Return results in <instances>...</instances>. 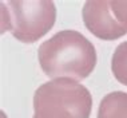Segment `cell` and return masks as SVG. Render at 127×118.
Wrapping results in <instances>:
<instances>
[{
	"label": "cell",
	"instance_id": "1",
	"mask_svg": "<svg viewBox=\"0 0 127 118\" xmlns=\"http://www.w3.org/2000/svg\"><path fill=\"white\" fill-rule=\"evenodd\" d=\"M39 63L44 74L52 79L82 81L90 77L96 66V50L80 32L64 30L40 44Z\"/></svg>",
	"mask_w": 127,
	"mask_h": 118
},
{
	"label": "cell",
	"instance_id": "2",
	"mask_svg": "<svg viewBox=\"0 0 127 118\" xmlns=\"http://www.w3.org/2000/svg\"><path fill=\"white\" fill-rule=\"evenodd\" d=\"M92 97L72 79L46 82L33 94L35 118H90Z\"/></svg>",
	"mask_w": 127,
	"mask_h": 118
},
{
	"label": "cell",
	"instance_id": "3",
	"mask_svg": "<svg viewBox=\"0 0 127 118\" xmlns=\"http://www.w3.org/2000/svg\"><path fill=\"white\" fill-rule=\"evenodd\" d=\"M8 24L7 28L23 43H33L44 36L54 27L56 8L52 1H16L7 4Z\"/></svg>",
	"mask_w": 127,
	"mask_h": 118
},
{
	"label": "cell",
	"instance_id": "4",
	"mask_svg": "<svg viewBox=\"0 0 127 118\" xmlns=\"http://www.w3.org/2000/svg\"><path fill=\"white\" fill-rule=\"evenodd\" d=\"M82 16L87 30L99 39L115 40L127 34V27L112 13L110 1H86Z\"/></svg>",
	"mask_w": 127,
	"mask_h": 118
},
{
	"label": "cell",
	"instance_id": "5",
	"mask_svg": "<svg viewBox=\"0 0 127 118\" xmlns=\"http://www.w3.org/2000/svg\"><path fill=\"white\" fill-rule=\"evenodd\" d=\"M98 118H127V93L114 91L100 101Z\"/></svg>",
	"mask_w": 127,
	"mask_h": 118
},
{
	"label": "cell",
	"instance_id": "6",
	"mask_svg": "<svg viewBox=\"0 0 127 118\" xmlns=\"http://www.w3.org/2000/svg\"><path fill=\"white\" fill-rule=\"evenodd\" d=\"M111 70L116 81L127 86V42L121 43L114 51L111 59Z\"/></svg>",
	"mask_w": 127,
	"mask_h": 118
},
{
	"label": "cell",
	"instance_id": "7",
	"mask_svg": "<svg viewBox=\"0 0 127 118\" xmlns=\"http://www.w3.org/2000/svg\"><path fill=\"white\" fill-rule=\"evenodd\" d=\"M110 7L116 20L127 27V1H110Z\"/></svg>",
	"mask_w": 127,
	"mask_h": 118
},
{
	"label": "cell",
	"instance_id": "8",
	"mask_svg": "<svg viewBox=\"0 0 127 118\" xmlns=\"http://www.w3.org/2000/svg\"><path fill=\"white\" fill-rule=\"evenodd\" d=\"M33 118H35V117H33Z\"/></svg>",
	"mask_w": 127,
	"mask_h": 118
}]
</instances>
